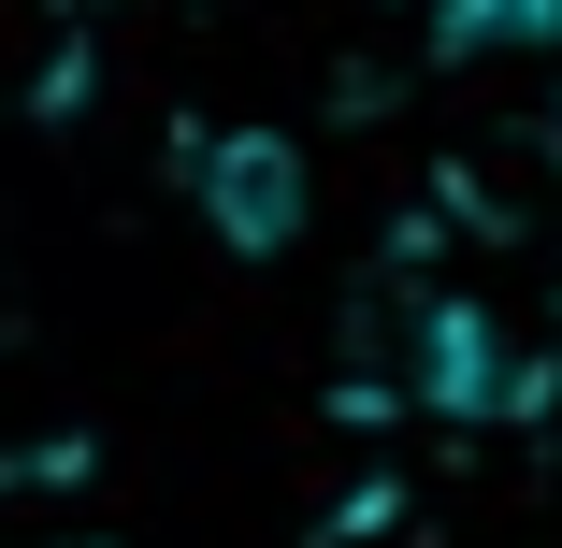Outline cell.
I'll list each match as a JSON object with an SVG mask.
<instances>
[{
  "mask_svg": "<svg viewBox=\"0 0 562 548\" xmlns=\"http://www.w3.org/2000/svg\"><path fill=\"white\" fill-rule=\"evenodd\" d=\"M202 202H216V232L232 246H289V216H303V174H289V145H216L202 159Z\"/></svg>",
  "mask_w": 562,
  "mask_h": 548,
  "instance_id": "cell-1",
  "label": "cell"
}]
</instances>
